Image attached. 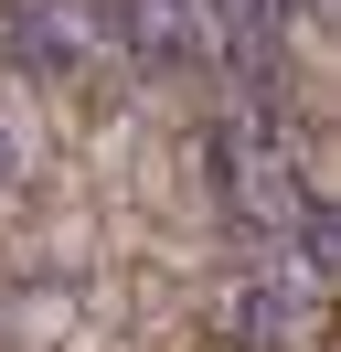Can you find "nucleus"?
<instances>
[{
  "label": "nucleus",
  "mask_w": 341,
  "mask_h": 352,
  "mask_svg": "<svg viewBox=\"0 0 341 352\" xmlns=\"http://www.w3.org/2000/svg\"><path fill=\"white\" fill-rule=\"evenodd\" d=\"M309 299H320V288H298L288 267H256V278L234 288V331H245V342H298Z\"/></svg>",
  "instance_id": "2"
},
{
  "label": "nucleus",
  "mask_w": 341,
  "mask_h": 352,
  "mask_svg": "<svg viewBox=\"0 0 341 352\" xmlns=\"http://www.w3.org/2000/svg\"><path fill=\"white\" fill-rule=\"evenodd\" d=\"M0 65L11 75H85L96 65V32H85L64 0H21L11 22H0Z\"/></svg>",
  "instance_id": "1"
}]
</instances>
